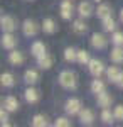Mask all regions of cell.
Listing matches in <instances>:
<instances>
[{
  "instance_id": "cell-35",
  "label": "cell",
  "mask_w": 123,
  "mask_h": 127,
  "mask_svg": "<svg viewBox=\"0 0 123 127\" xmlns=\"http://www.w3.org/2000/svg\"><path fill=\"white\" fill-rule=\"evenodd\" d=\"M120 19H122V22H123V9H122V12H120Z\"/></svg>"
},
{
  "instance_id": "cell-18",
  "label": "cell",
  "mask_w": 123,
  "mask_h": 127,
  "mask_svg": "<svg viewBox=\"0 0 123 127\" xmlns=\"http://www.w3.org/2000/svg\"><path fill=\"white\" fill-rule=\"evenodd\" d=\"M30 53L39 58V56H42V54H46V46H44V42H41V41H36L34 44H32V48H30Z\"/></svg>"
},
{
  "instance_id": "cell-23",
  "label": "cell",
  "mask_w": 123,
  "mask_h": 127,
  "mask_svg": "<svg viewBox=\"0 0 123 127\" xmlns=\"http://www.w3.org/2000/svg\"><path fill=\"white\" fill-rule=\"evenodd\" d=\"M64 59H66L67 63H73L78 59V51L73 48H66L64 49Z\"/></svg>"
},
{
  "instance_id": "cell-36",
  "label": "cell",
  "mask_w": 123,
  "mask_h": 127,
  "mask_svg": "<svg viewBox=\"0 0 123 127\" xmlns=\"http://www.w3.org/2000/svg\"><path fill=\"white\" fill-rule=\"evenodd\" d=\"M96 2H101V0H96Z\"/></svg>"
},
{
  "instance_id": "cell-22",
  "label": "cell",
  "mask_w": 123,
  "mask_h": 127,
  "mask_svg": "<svg viewBox=\"0 0 123 127\" xmlns=\"http://www.w3.org/2000/svg\"><path fill=\"white\" fill-rule=\"evenodd\" d=\"M0 81H2V87H7V88H10V87L15 85V78H14L12 73H2Z\"/></svg>"
},
{
  "instance_id": "cell-25",
  "label": "cell",
  "mask_w": 123,
  "mask_h": 127,
  "mask_svg": "<svg viewBox=\"0 0 123 127\" xmlns=\"http://www.w3.org/2000/svg\"><path fill=\"white\" fill-rule=\"evenodd\" d=\"M79 64H88L91 59H89V53L84 51V49H81V51H78V59H76Z\"/></svg>"
},
{
  "instance_id": "cell-11",
  "label": "cell",
  "mask_w": 123,
  "mask_h": 127,
  "mask_svg": "<svg viewBox=\"0 0 123 127\" xmlns=\"http://www.w3.org/2000/svg\"><path fill=\"white\" fill-rule=\"evenodd\" d=\"M95 10H93V5L89 3V2H81L79 5H78V14L84 19V17H89L91 14H93Z\"/></svg>"
},
{
  "instance_id": "cell-6",
  "label": "cell",
  "mask_w": 123,
  "mask_h": 127,
  "mask_svg": "<svg viewBox=\"0 0 123 127\" xmlns=\"http://www.w3.org/2000/svg\"><path fill=\"white\" fill-rule=\"evenodd\" d=\"M106 44H108V39L104 37L103 34L95 32V34L91 36V46H93L95 49H104V48H106Z\"/></svg>"
},
{
  "instance_id": "cell-1",
  "label": "cell",
  "mask_w": 123,
  "mask_h": 127,
  "mask_svg": "<svg viewBox=\"0 0 123 127\" xmlns=\"http://www.w3.org/2000/svg\"><path fill=\"white\" fill-rule=\"evenodd\" d=\"M59 85L62 88H66V90H74L78 87V78H76V75L73 71H61V75H59Z\"/></svg>"
},
{
  "instance_id": "cell-28",
  "label": "cell",
  "mask_w": 123,
  "mask_h": 127,
  "mask_svg": "<svg viewBox=\"0 0 123 127\" xmlns=\"http://www.w3.org/2000/svg\"><path fill=\"white\" fill-rule=\"evenodd\" d=\"M32 126L34 127H46L47 126V120H46L44 115L37 114V115H34V119H32Z\"/></svg>"
},
{
  "instance_id": "cell-17",
  "label": "cell",
  "mask_w": 123,
  "mask_h": 127,
  "mask_svg": "<svg viewBox=\"0 0 123 127\" xmlns=\"http://www.w3.org/2000/svg\"><path fill=\"white\" fill-rule=\"evenodd\" d=\"M24 81L29 83V85L37 83V81H39V73L36 71V69H27V71L24 73Z\"/></svg>"
},
{
  "instance_id": "cell-37",
  "label": "cell",
  "mask_w": 123,
  "mask_h": 127,
  "mask_svg": "<svg viewBox=\"0 0 123 127\" xmlns=\"http://www.w3.org/2000/svg\"><path fill=\"white\" fill-rule=\"evenodd\" d=\"M30 2H32V0H30Z\"/></svg>"
},
{
  "instance_id": "cell-24",
  "label": "cell",
  "mask_w": 123,
  "mask_h": 127,
  "mask_svg": "<svg viewBox=\"0 0 123 127\" xmlns=\"http://www.w3.org/2000/svg\"><path fill=\"white\" fill-rule=\"evenodd\" d=\"M73 31H74L76 34H84L86 31H88V26H86L83 20H74V24H73Z\"/></svg>"
},
{
  "instance_id": "cell-10",
  "label": "cell",
  "mask_w": 123,
  "mask_h": 127,
  "mask_svg": "<svg viewBox=\"0 0 123 127\" xmlns=\"http://www.w3.org/2000/svg\"><path fill=\"white\" fill-rule=\"evenodd\" d=\"M79 120H81L83 126H89V124H93V120H95V114H93V110H89V108H83V110L79 112Z\"/></svg>"
},
{
  "instance_id": "cell-20",
  "label": "cell",
  "mask_w": 123,
  "mask_h": 127,
  "mask_svg": "<svg viewBox=\"0 0 123 127\" xmlns=\"http://www.w3.org/2000/svg\"><path fill=\"white\" fill-rule=\"evenodd\" d=\"M42 31L46 32V34H54L57 31V26H56V22L52 19H46L44 22H42Z\"/></svg>"
},
{
  "instance_id": "cell-31",
  "label": "cell",
  "mask_w": 123,
  "mask_h": 127,
  "mask_svg": "<svg viewBox=\"0 0 123 127\" xmlns=\"http://www.w3.org/2000/svg\"><path fill=\"white\" fill-rule=\"evenodd\" d=\"M54 126L56 127H67V126H71V122H69L66 117H59L56 122H54Z\"/></svg>"
},
{
  "instance_id": "cell-2",
  "label": "cell",
  "mask_w": 123,
  "mask_h": 127,
  "mask_svg": "<svg viewBox=\"0 0 123 127\" xmlns=\"http://www.w3.org/2000/svg\"><path fill=\"white\" fill-rule=\"evenodd\" d=\"M88 68H89V73L95 78H100V75H103V71H104V64H103V61H100V59H91L88 63Z\"/></svg>"
},
{
  "instance_id": "cell-21",
  "label": "cell",
  "mask_w": 123,
  "mask_h": 127,
  "mask_svg": "<svg viewBox=\"0 0 123 127\" xmlns=\"http://www.w3.org/2000/svg\"><path fill=\"white\" fill-rule=\"evenodd\" d=\"M96 14H98L100 19L103 20V19H106V17L111 15V7H110L108 3H101V5L98 7V10H96Z\"/></svg>"
},
{
  "instance_id": "cell-3",
  "label": "cell",
  "mask_w": 123,
  "mask_h": 127,
  "mask_svg": "<svg viewBox=\"0 0 123 127\" xmlns=\"http://www.w3.org/2000/svg\"><path fill=\"white\" fill-rule=\"evenodd\" d=\"M83 105H81V100L79 98H69L66 102V112L69 115H76V114H79L81 110H83Z\"/></svg>"
},
{
  "instance_id": "cell-9",
  "label": "cell",
  "mask_w": 123,
  "mask_h": 127,
  "mask_svg": "<svg viewBox=\"0 0 123 127\" xmlns=\"http://www.w3.org/2000/svg\"><path fill=\"white\" fill-rule=\"evenodd\" d=\"M96 97H98V98H96V100H98V105H100V107H103V108H108L110 105H111V102H113V97H111L106 90L101 92V93H98Z\"/></svg>"
},
{
  "instance_id": "cell-14",
  "label": "cell",
  "mask_w": 123,
  "mask_h": 127,
  "mask_svg": "<svg viewBox=\"0 0 123 127\" xmlns=\"http://www.w3.org/2000/svg\"><path fill=\"white\" fill-rule=\"evenodd\" d=\"M110 58L115 64H120L123 63V46H115V49H111V54Z\"/></svg>"
},
{
  "instance_id": "cell-5",
  "label": "cell",
  "mask_w": 123,
  "mask_h": 127,
  "mask_svg": "<svg viewBox=\"0 0 123 127\" xmlns=\"http://www.w3.org/2000/svg\"><path fill=\"white\" fill-rule=\"evenodd\" d=\"M0 26H2V31H3V32H14V29L17 27L14 17H10V15H3V17L0 19Z\"/></svg>"
},
{
  "instance_id": "cell-34",
  "label": "cell",
  "mask_w": 123,
  "mask_h": 127,
  "mask_svg": "<svg viewBox=\"0 0 123 127\" xmlns=\"http://www.w3.org/2000/svg\"><path fill=\"white\" fill-rule=\"evenodd\" d=\"M116 85H118V87H122V88H123V71H122V75H120V78L116 80Z\"/></svg>"
},
{
  "instance_id": "cell-27",
  "label": "cell",
  "mask_w": 123,
  "mask_h": 127,
  "mask_svg": "<svg viewBox=\"0 0 123 127\" xmlns=\"http://www.w3.org/2000/svg\"><path fill=\"white\" fill-rule=\"evenodd\" d=\"M91 90H93V93H101V92H104V83L101 81V80H93V83H91Z\"/></svg>"
},
{
  "instance_id": "cell-26",
  "label": "cell",
  "mask_w": 123,
  "mask_h": 127,
  "mask_svg": "<svg viewBox=\"0 0 123 127\" xmlns=\"http://www.w3.org/2000/svg\"><path fill=\"white\" fill-rule=\"evenodd\" d=\"M103 29L108 31V32H111V31L116 29V22L113 20L111 15H110V17H106V19H103Z\"/></svg>"
},
{
  "instance_id": "cell-8",
  "label": "cell",
  "mask_w": 123,
  "mask_h": 127,
  "mask_svg": "<svg viewBox=\"0 0 123 127\" xmlns=\"http://www.w3.org/2000/svg\"><path fill=\"white\" fill-rule=\"evenodd\" d=\"M73 12H74V7H73L71 0H64V2L61 3V17L69 20L73 17Z\"/></svg>"
},
{
  "instance_id": "cell-16",
  "label": "cell",
  "mask_w": 123,
  "mask_h": 127,
  "mask_svg": "<svg viewBox=\"0 0 123 127\" xmlns=\"http://www.w3.org/2000/svg\"><path fill=\"white\" fill-rule=\"evenodd\" d=\"M24 95H25V100H27L29 103H37L39 98H41V93H39L36 88H27Z\"/></svg>"
},
{
  "instance_id": "cell-29",
  "label": "cell",
  "mask_w": 123,
  "mask_h": 127,
  "mask_svg": "<svg viewBox=\"0 0 123 127\" xmlns=\"http://www.w3.org/2000/svg\"><path fill=\"white\" fill-rule=\"evenodd\" d=\"M113 119H115V114H111V110L103 108V112H101V120H103L104 124H111Z\"/></svg>"
},
{
  "instance_id": "cell-30",
  "label": "cell",
  "mask_w": 123,
  "mask_h": 127,
  "mask_svg": "<svg viewBox=\"0 0 123 127\" xmlns=\"http://www.w3.org/2000/svg\"><path fill=\"white\" fill-rule=\"evenodd\" d=\"M111 42H113L115 46H123V32H113Z\"/></svg>"
},
{
  "instance_id": "cell-12",
  "label": "cell",
  "mask_w": 123,
  "mask_h": 127,
  "mask_svg": "<svg viewBox=\"0 0 123 127\" xmlns=\"http://www.w3.org/2000/svg\"><path fill=\"white\" fill-rule=\"evenodd\" d=\"M9 61L10 64H14V66H19L24 63V54L20 53V51H15V49H12L9 53Z\"/></svg>"
},
{
  "instance_id": "cell-19",
  "label": "cell",
  "mask_w": 123,
  "mask_h": 127,
  "mask_svg": "<svg viewBox=\"0 0 123 127\" xmlns=\"http://www.w3.org/2000/svg\"><path fill=\"white\" fill-rule=\"evenodd\" d=\"M106 75H108V80L110 81L116 83V80L120 78V75H122V69L118 68V66H110V68L106 69Z\"/></svg>"
},
{
  "instance_id": "cell-33",
  "label": "cell",
  "mask_w": 123,
  "mask_h": 127,
  "mask_svg": "<svg viewBox=\"0 0 123 127\" xmlns=\"http://www.w3.org/2000/svg\"><path fill=\"white\" fill-rule=\"evenodd\" d=\"M0 120H2V126H7V120H9V110H2L0 112Z\"/></svg>"
},
{
  "instance_id": "cell-7",
  "label": "cell",
  "mask_w": 123,
  "mask_h": 127,
  "mask_svg": "<svg viewBox=\"0 0 123 127\" xmlns=\"http://www.w3.org/2000/svg\"><path fill=\"white\" fill-rule=\"evenodd\" d=\"M15 44H17V39H15V36L12 32H5L2 36V46H3V49L12 51V49L15 48Z\"/></svg>"
},
{
  "instance_id": "cell-32",
  "label": "cell",
  "mask_w": 123,
  "mask_h": 127,
  "mask_svg": "<svg viewBox=\"0 0 123 127\" xmlns=\"http://www.w3.org/2000/svg\"><path fill=\"white\" fill-rule=\"evenodd\" d=\"M115 119L116 120H123V105H118V107L115 108Z\"/></svg>"
},
{
  "instance_id": "cell-15",
  "label": "cell",
  "mask_w": 123,
  "mask_h": 127,
  "mask_svg": "<svg viewBox=\"0 0 123 127\" xmlns=\"http://www.w3.org/2000/svg\"><path fill=\"white\" fill-rule=\"evenodd\" d=\"M37 64L41 69H49L52 66V56H49L47 53L46 54H42V56H39L37 58Z\"/></svg>"
},
{
  "instance_id": "cell-13",
  "label": "cell",
  "mask_w": 123,
  "mask_h": 127,
  "mask_svg": "<svg viewBox=\"0 0 123 127\" xmlns=\"http://www.w3.org/2000/svg\"><path fill=\"white\" fill-rule=\"evenodd\" d=\"M3 108H7L9 112H17L19 110V100L15 97H7L5 100H3Z\"/></svg>"
},
{
  "instance_id": "cell-4",
  "label": "cell",
  "mask_w": 123,
  "mask_h": 127,
  "mask_svg": "<svg viewBox=\"0 0 123 127\" xmlns=\"http://www.w3.org/2000/svg\"><path fill=\"white\" fill-rule=\"evenodd\" d=\"M22 31H24V36H27V37H32V36H36L39 32V27L37 24L34 22V20H24V24H22Z\"/></svg>"
}]
</instances>
